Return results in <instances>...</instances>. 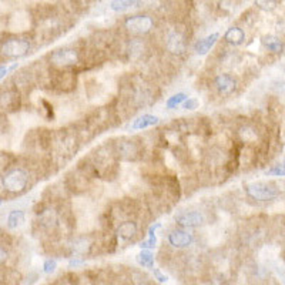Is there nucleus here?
<instances>
[{
    "label": "nucleus",
    "instance_id": "nucleus-1",
    "mask_svg": "<svg viewBox=\"0 0 285 285\" xmlns=\"http://www.w3.org/2000/svg\"><path fill=\"white\" fill-rule=\"evenodd\" d=\"M2 184L6 191L13 194L23 193L29 184V174L23 169H12L2 178Z\"/></svg>",
    "mask_w": 285,
    "mask_h": 285
},
{
    "label": "nucleus",
    "instance_id": "nucleus-2",
    "mask_svg": "<svg viewBox=\"0 0 285 285\" xmlns=\"http://www.w3.org/2000/svg\"><path fill=\"white\" fill-rule=\"evenodd\" d=\"M247 195L250 198L255 201H272L279 195L278 188L274 184H268V183H262V181H255V183H248L244 187Z\"/></svg>",
    "mask_w": 285,
    "mask_h": 285
},
{
    "label": "nucleus",
    "instance_id": "nucleus-3",
    "mask_svg": "<svg viewBox=\"0 0 285 285\" xmlns=\"http://www.w3.org/2000/svg\"><path fill=\"white\" fill-rule=\"evenodd\" d=\"M30 50V43L26 39H9L2 43L0 53L10 59L23 57Z\"/></svg>",
    "mask_w": 285,
    "mask_h": 285
},
{
    "label": "nucleus",
    "instance_id": "nucleus-4",
    "mask_svg": "<svg viewBox=\"0 0 285 285\" xmlns=\"http://www.w3.org/2000/svg\"><path fill=\"white\" fill-rule=\"evenodd\" d=\"M126 29L133 34H146L153 29V19L146 15L131 16L126 20Z\"/></svg>",
    "mask_w": 285,
    "mask_h": 285
},
{
    "label": "nucleus",
    "instance_id": "nucleus-5",
    "mask_svg": "<svg viewBox=\"0 0 285 285\" xmlns=\"http://www.w3.org/2000/svg\"><path fill=\"white\" fill-rule=\"evenodd\" d=\"M50 60L57 67H67V66H73L77 63L78 53L74 49L64 47V49L54 50L53 53L50 54Z\"/></svg>",
    "mask_w": 285,
    "mask_h": 285
},
{
    "label": "nucleus",
    "instance_id": "nucleus-6",
    "mask_svg": "<svg viewBox=\"0 0 285 285\" xmlns=\"http://www.w3.org/2000/svg\"><path fill=\"white\" fill-rule=\"evenodd\" d=\"M176 221L183 228H194L204 223V216L200 211H184L176 217Z\"/></svg>",
    "mask_w": 285,
    "mask_h": 285
},
{
    "label": "nucleus",
    "instance_id": "nucleus-7",
    "mask_svg": "<svg viewBox=\"0 0 285 285\" xmlns=\"http://www.w3.org/2000/svg\"><path fill=\"white\" fill-rule=\"evenodd\" d=\"M194 237L191 232L185 230H174L169 234V242L176 248H185L193 244Z\"/></svg>",
    "mask_w": 285,
    "mask_h": 285
},
{
    "label": "nucleus",
    "instance_id": "nucleus-8",
    "mask_svg": "<svg viewBox=\"0 0 285 285\" xmlns=\"http://www.w3.org/2000/svg\"><path fill=\"white\" fill-rule=\"evenodd\" d=\"M216 89L223 96H230L237 89V80L231 74H220L214 80Z\"/></svg>",
    "mask_w": 285,
    "mask_h": 285
},
{
    "label": "nucleus",
    "instance_id": "nucleus-9",
    "mask_svg": "<svg viewBox=\"0 0 285 285\" xmlns=\"http://www.w3.org/2000/svg\"><path fill=\"white\" fill-rule=\"evenodd\" d=\"M20 106V96L15 90L0 93V108L6 111H15Z\"/></svg>",
    "mask_w": 285,
    "mask_h": 285
},
{
    "label": "nucleus",
    "instance_id": "nucleus-10",
    "mask_svg": "<svg viewBox=\"0 0 285 285\" xmlns=\"http://www.w3.org/2000/svg\"><path fill=\"white\" fill-rule=\"evenodd\" d=\"M167 49L173 54H183L187 49L184 37L178 31H171L167 36Z\"/></svg>",
    "mask_w": 285,
    "mask_h": 285
},
{
    "label": "nucleus",
    "instance_id": "nucleus-11",
    "mask_svg": "<svg viewBox=\"0 0 285 285\" xmlns=\"http://www.w3.org/2000/svg\"><path fill=\"white\" fill-rule=\"evenodd\" d=\"M220 37V34L218 33H213V34H210L207 37H204V39L198 40L197 43H195V46H194V50H195V53L200 54V56H204V54H207L213 46L217 43V40Z\"/></svg>",
    "mask_w": 285,
    "mask_h": 285
},
{
    "label": "nucleus",
    "instance_id": "nucleus-12",
    "mask_svg": "<svg viewBox=\"0 0 285 285\" xmlns=\"http://www.w3.org/2000/svg\"><path fill=\"white\" fill-rule=\"evenodd\" d=\"M143 5V0H111L110 8L116 13H123L130 9H137Z\"/></svg>",
    "mask_w": 285,
    "mask_h": 285
},
{
    "label": "nucleus",
    "instance_id": "nucleus-13",
    "mask_svg": "<svg viewBox=\"0 0 285 285\" xmlns=\"http://www.w3.org/2000/svg\"><path fill=\"white\" fill-rule=\"evenodd\" d=\"M160 118L153 114H143L139 118L134 120V123L131 124V130H144L148 127H153L155 124H158Z\"/></svg>",
    "mask_w": 285,
    "mask_h": 285
},
{
    "label": "nucleus",
    "instance_id": "nucleus-14",
    "mask_svg": "<svg viewBox=\"0 0 285 285\" xmlns=\"http://www.w3.org/2000/svg\"><path fill=\"white\" fill-rule=\"evenodd\" d=\"M224 39H225L227 43H230L232 46H238L246 40V33L241 27H230L228 30L225 31Z\"/></svg>",
    "mask_w": 285,
    "mask_h": 285
},
{
    "label": "nucleus",
    "instance_id": "nucleus-15",
    "mask_svg": "<svg viewBox=\"0 0 285 285\" xmlns=\"http://www.w3.org/2000/svg\"><path fill=\"white\" fill-rule=\"evenodd\" d=\"M118 153L123 155L124 158L130 160V158H134V155L139 153V147L131 140H123L121 143H118Z\"/></svg>",
    "mask_w": 285,
    "mask_h": 285
},
{
    "label": "nucleus",
    "instance_id": "nucleus-16",
    "mask_svg": "<svg viewBox=\"0 0 285 285\" xmlns=\"http://www.w3.org/2000/svg\"><path fill=\"white\" fill-rule=\"evenodd\" d=\"M118 237H121L123 239H131L136 237L137 234V224L133 221H126L120 227H118Z\"/></svg>",
    "mask_w": 285,
    "mask_h": 285
},
{
    "label": "nucleus",
    "instance_id": "nucleus-17",
    "mask_svg": "<svg viewBox=\"0 0 285 285\" xmlns=\"http://www.w3.org/2000/svg\"><path fill=\"white\" fill-rule=\"evenodd\" d=\"M262 45L272 53H281L284 50V43L275 36H265L262 39Z\"/></svg>",
    "mask_w": 285,
    "mask_h": 285
},
{
    "label": "nucleus",
    "instance_id": "nucleus-18",
    "mask_svg": "<svg viewBox=\"0 0 285 285\" xmlns=\"http://www.w3.org/2000/svg\"><path fill=\"white\" fill-rule=\"evenodd\" d=\"M26 217H24V213L22 210H13L10 211V214L8 217V225L9 228H17L20 227L22 224L24 223Z\"/></svg>",
    "mask_w": 285,
    "mask_h": 285
},
{
    "label": "nucleus",
    "instance_id": "nucleus-19",
    "mask_svg": "<svg viewBox=\"0 0 285 285\" xmlns=\"http://www.w3.org/2000/svg\"><path fill=\"white\" fill-rule=\"evenodd\" d=\"M137 261L140 265L147 267V268H153L154 267V255L151 254L150 251L143 250L139 255H137Z\"/></svg>",
    "mask_w": 285,
    "mask_h": 285
},
{
    "label": "nucleus",
    "instance_id": "nucleus-20",
    "mask_svg": "<svg viewBox=\"0 0 285 285\" xmlns=\"http://www.w3.org/2000/svg\"><path fill=\"white\" fill-rule=\"evenodd\" d=\"M185 100H187V94H185V93H177V94H174V96L169 97V100L166 103V106H167V108L171 110V108H176L177 106H180V104H183Z\"/></svg>",
    "mask_w": 285,
    "mask_h": 285
},
{
    "label": "nucleus",
    "instance_id": "nucleus-21",
    "mask_svg": "<svg viewBox=\"0 0 285 285\" xmlns=\"http://www.w3.org/2000/svg\"><path fill=\"white\" fill-rule=\"evenodd\" d=\"M56 267H57V261L49 258V260H46L45 264H43V271H45L46 274H52V272H54V270H56Z\"/></svg>",
    "mask_w": 285,
    "mask_h": 285
},
{
    "label": "nucleus",
    "instance_id": "nucleus-22",
    "mask_svg": "<svg viewBox=\"0 0 285 285\" xmlns=\"http://www.w3.org/2000/svg\"><path fill=\"white\" fill-rule=\"evenodd\" d=\"M183 107L185 110H194V108L198 107V100L197 99H190V97H187V100L183 103Z\"/></svg>",
    "mask_w": 285,
    "mask_h": 285
},
{
    "label": "nucleus",
    "instance_id": "nucleus-23",
    "mask_svg": "<svg viewBox=\"0 0 285 285\" xmlns=\"http://www.w3.org/2000/svg\"><path fill=\"white\" fill-rule=\"evenodd\" d=\"M267 174H270V176H278V177H284V174H285V171H284V167L281 166H277L275 169H271V170H268L267 171Z\"/></svg>",
    "mask_w": 285,
    "mask_h": 285
},
{
    "label": "nucleus",
    "instance_id": "nucleus-24",
    "mask_svg": "<svg viewBox=\"0 0 285 285\" xmlns=\"http://www.w3.org/2000/svg\"><path fill=\"white\" fill-rule=\"evenodd\" d=\"M155 244H157V238H155V235H150V238L144 241V242H141V248H154Z\"/></svg>",
    "mask_w": 285,
    "mask_h": 285
},
{
    "label": "nucleus",
    "instance_id": "nucleus-25",
    "mask_svg": "<svg viewBox=\"0 0 285 285\" xmlns=\"http://www.w3.org/2000/svg\"><path fill=\"white\" fill-rule=\"evenodd\" d=\"M154 275L157 277V279L160 281V282H166L169 278H167V275H162L161 274V271L160 270H154Z\"/></svg>",
    "mask_w": 285,
    "mask_h": 285
},
{
    "label": "nucleus",
    "instance_id": "nucleus-26",
    "mask_svg": "<svg viewBox=\"0 0 285 285\" xmlns=\"http://www.w3.org/2000/svg\"><path fill=\"white\" fill-rule=\"evenodd\" d=\"M6 258H8V253H6V250L3 247L0 246V264L5 261Z\"/></svg>",
    "mask_w": 285,
    "mask_h": 285
},
{
    "label": "nucleus",
    "instance_id": "nucleus-27",
    "mask_svg": "<svg viewBox=\"0 0 285 285\" xmlns=\"http://www.w3.org/2000/svg\"><path fill=\"white\" fill-rule=\"evenodd\" d=\"M160 227H161V224L160 223L151 225V227H150V230H148V235H155V230H157V228H160Z\"/></svg>",
    "mask_w": 285,
    "mask_h": 285
},
{
    "label": "nucleus",
    "instance_id": "nucleus-28",
    "mask_svg": "<svg viewBox=\"0 0 285 285\" xmlns=\"http://www.w3.org/2000/svg\"><path fill=\"white\" fill-rule=\"evenodd\" d=\"M8 71H9V69L6 67V66H0V80L8 74Z\"/></svg>",
    "mask_w": 285,
    "mask_h": 285
},
{
    "label": "nucleus",
    "instance_id": "nucleus-29",
    "mask_svg": "<svg viewBox=\"0 0 285 285\" xmlns=\"http://www.w3.org/2000/svg\"><path fill=\"white\" fill-rule=\"evenodd\" d=\"M83 264V261H80V260H71L70 261V267H77V265H82Z\"/></svg>",
    "mask_w": 285,
    "mask_h": 285
},
{
    "label": "nucleus",
    "instance_id": "nucleus-30",
    "mask_svg": "<svg viewBox=\"0 0 285 285\" xmlns=\"http://www.w3.org/2000/svg\"><path fill=\"white\" fill-rule=\"evenodd\" d=\"M0 204H2V200H0Z\"/></svg>",
    "mask_w": 285,
    "mask_h": 285
}]
</instances>
